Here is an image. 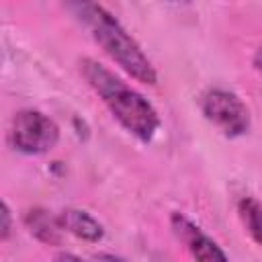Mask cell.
Here are the masks:
<instances>
[{
	"mask_svg": "<svg viewBox=\"0 0 262 262\" xmlns=\"http://www.w3.org/2000/svg\"><path fill=\"white\" fill-rule=\"evenodd\" d=\"M237 213L246 231L252 235L256 244L262 246V205L254 196H244L237 203Z\"/></svg>",
	"mask_w": 262,
	"mask_h": 262,
	"instance_id": "8",
	"label": "cell"
},
{
	"mask_svg": "<svg viewBox=\"0 0 262 262\" xmlns=\"http://www.w3.org/2000/svg\"><path fill=\"white\" fill-rule=\"evenodd\" d=\"M254 68L262 74V47H258L256 53H254Z\"/></svg>",
	"mask_w": 262,
	"mask_h": 262,
	"instance_id": "12",
	"label": "cell"
},
{
	"mask_svg": "<svg viewBox=\"0 0 262 262\" xmlns=\"http://www.w3.org/2000/svg\"><path fill=\"white\" fill-rule=\"evenodd\" d=\"M92 262H127V260H123L121 256H115V254H98L92 258Z\"/></svg>",
	"mask_w": 262,
	"mask_h": 262,
	"instance_id": "10",
	"label": "cell"
},
{
	"mask_svg": "<svg viewBox=\"0 0 262 262\" xmlns=\"http://www.w3.org/2000/svg\"><path fill=\"white\" fill-rule=\"evenodd\" d=\"M59 141V127L41 111H18L10 125V143L16 151L39 156L55 147Z\"/></svg>",
	"mask_w": 262,
	"mask_h": 262,
	"instance_id": "3",
	"label": "cell"
},
{
	"mask_svg": "<svg viewBox=\"0 0 262 262\" xmlns=\"http://www.w3.org/2000/svg\"><path fill=\"white\" fill-rule=\"evenodd\" d=\"M25 225L31 231V235H35L39 242L47 244V246H55L61 242V223L59 217H53L47 209L41 207H33L25 213Z\"/></svg>",
	"mask_w": 262,
	"mask_h": 262,
	"instance_id": "6",
	"label": "cell"
},
{
	"mask_svg": "<svg viewBox=\"0 0 262 262\" xmlns=\"http://www.w3.org/2000/svg\"><path fill=\"white\" fill-rule=\"evenodd\" d=\"M205 119L227 137H239L250 127V113L242 98L225 88H209L201 96Z\"/></svg>",
	"mask_w": 262,
	"mask_h": 262,
	"instance_id": "4",
	"label": "cell"
},
{
	"mask_svg": "<svg viewBox=\"0 0 262 262\" xmlns=\"http://www.w3.org/2000/svg\"><path fill=\"white\" fill-rule=\"evenodd\" d=\"M80 72L88 86L108 106L113 117L133 137H137L141 143H149L154 139L156 131L160 129V117L147 98H143L135 88L96 59H80Z\"/></svg>",
	"mask_w": 262,
	"mask_h": 262,
	"instance_id": "1",
	"label": "cell"
},
{
	"mask_svg": "<svg viewBox=\"0 0 262 262\" xmlns=\"http://www.w3.org/2000/svg\"><path fill=\"white\" fill-rule=\"evenodd\" d=\"M68 8L78 20H82V25L90 31L92 39L121 70H125L131 78L141 84L154 86L158 82V74L149 57L104 6L94 2H74L68 4Z\"/></svg>",
	"mask_w": 262,
	"mask_h": 262,
	"instance_id": "2",
	"label": "cell"
},
{
	"mask_svg": "<svg viewBox=\"0 0 262 262\" xmlns=\"http://www.w3.org/2000/svg\"><path fill=\"white\" fill-rule=\"evenodd\" d=\"M59 223L63 227V231L86 239V242H98L104 235V227L86 211L82 209H66L59 215Z\"/></svg>",
	"mask_w": 262,
	"mask_h": 262,
	"instance_id": "7",
	"label": "cell"
},
{
	"mask_svg": "<svg viewBox=\"0 0 262 262\" xmlns=\"http://www.w3.org/2000/svg\"><path fill=\"white\" fill-rule=\"evenodd\" d=\"M55 262H84V260L74 256V254H70V252H61V254L55 256Z\"/></svg>",
	"mask_w": 262,
	"mask_h": 262,
	"instance_id": "11",
	"label": "cell"
},
{
	"mask_svg": "<svg viewBox=\"0 0 262 262\" xmlns=\"http://www.w3.org/2000/svg\"><path fill=\"white\" fill-rule=\"evenodd\" d=\"M170 225L174 235L186 246L194 262H229L225 252L217 246L215 239H211L196 223H192L182 213H172Z\"/></svg>",
	"mask_w": 262,
	"mask_h": 262,
	"instance_id": "5",
	"label": "cell"
},
{
	"mask_svg": "<svg viewBox=\"0 0 262 262\" xmlns=\"http://www.w3.org/2000/svg\"><path fill=\"white\" fill-rule=\"evenodd\" d=\"M2 227H0V239H6L10 235V211H8V205L2 201Z\"/></svg>",
	"mask_w": 262,
	"mask_h": 262,
	"instance_id": "9",
	"label": "cell"
}]
</instances>
